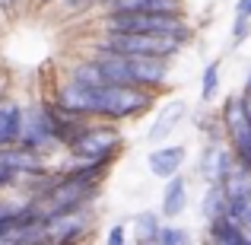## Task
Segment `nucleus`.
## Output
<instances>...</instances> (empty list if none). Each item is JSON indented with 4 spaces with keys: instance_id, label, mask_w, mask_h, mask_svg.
<instances>
[{
    "instance_id": "obj_1",
    "label": "nucleus",
    "mask_w": 251,
    "mask_h": 245,
    "mask_svg": "<svg viewBox=\"0 0 251 245\" xmlns=\"http://www.w3.org/2000/svg\"><path fill=\"white\" fill-rule=\"evenodd\" d=\"M99 32H134V35H169L191 45L197 29L188 23V13H111L102 16Z\"/></svg>"
},
{
    "instance_id": "obj_2",
    "label": "nucleus",
    "mask_w": 251,
    "mask_h": 245,
    "mask_svg": "<svg viewBox=\"0 0 251 245\" xmlns=\"http://www.w3.org/2000/svg\"><path fill=\"white\" fill-rule=\"evenodd\" d=\"M156 105V92H147L140 86H102L92 89V118L96 121H111V124H124V121H137V118L150 115V109Z\"/></svg>"
},
{
    "instance_id": "obj_3",
    "label": "nucleus",
    "mask_w": 251,
    "mask_h": 245,
    "mask_svg": "<svg viewBox=\"0 0 251 245\" xmlns=\"http://www.w3.org/2000/svg\"><path fill=\"white\" fill-rule=\"evenodd\" d=\"M64 153L70 160L80 163H108L115 165L118 156L124 153V134L118 124L111 121H86L80 128V134L67 143Z\"/></svg>"
},
{
    "instance_id": "obj_4",
    "label": "nucleus",
    "mask_w": 251,
    "mask_h": 245,
    "mask_svg": "<svg viewBox=\"0 0 251 245\" xmlns=\"http://www.w3.org/2000/svg\"><path fill=\"white\" fill-rule=\"evenodd\" d=\"M99 45H105L108 51L127 57H166L175 61L178 51L184 48L178 38L169 35H134V32H99Z\"/></svg>"
},
{
    "instance_id": "obj_5",
    "label": "nucleus",
    "mask_w": 251,
    "mask_h": 245,
    "mask_svg": "<svg viewBox=\"0 0 251 245\" xmlns=\"http://www.w3.org/2000/svg\"><path fill=\"white\" fill-rule=\"evenodd\" d=\"M216 115H220L223 140H226V147L232 150L235 163L248 165V163H251V121H248L245 109H242L239 92H235V96H226V99H223L220 109H216Z\"/></svg>"
},
{
    "instance_id": "obj_6",
    "label": "nucleus",
    "mask_w": 251,
    "mask_h": 245,
    "mask_svg": "<svg viewBox=\"0 0 251 245\" xmlns=\"http://www.w3.org/2000/svg\"><path fill=\"white\" fill-rule=\"evenodd\" d=\"M16 147L32 150V153H42V156H51V153L61 150V143H57L54 128H51V121H48V115H45V105L42 102L23 105V124H19Z\"/></svg>"
},
{
    "instance_id": "obj_7",
    "label": "nucleus",
    "mask_w": 251,
    "mask_h": 245,
    "mask_svg": "<svg viewBox=\"0 0 251 245\" xmlns=\"http://www.w3.org/2000/svg\"><path fill=\"white\" fill-rule=\"evenodd\" d=\"M232 163H235V156L226 147V140H203L201 156H197V178L203 185H216V182H223V175L229 172Z\"/></svg>"
},
{
    "instance_id": "obj_8",
    "label": "nucleus",
    "mask_w": 251,
    "mask_h": 245,
    "mask_svg": "<svg viewBox=\"0 0 251 245\" xmlns=\"http://www.w3.org/2000/svg\"><path fill=\"white\" fill-rule=\"evenodd\" d=\"M127 61H130V74H134V86H140L147 92H156V96L169 89L172 61H166V57H127Z\"/></svg>"
},
{
    "instance_id": "obj_9",
    "label": "nucleus",
    "mask_w": 251,
    "mask_h": 245,
    "mask_svg": "<svg viewBox=\"0 0 251 245\" xmlns=\"http://www.w3.org/2000/svg\"><path fill=\"white\" fill-rule=\"evenodd\" d=\"M184 163H188V147H184V143H156L147 153V169H150V175L159 178V182L178 175Z\"/></svg>"
},
{
    "instance_id": "obj_10",
    "label": "nucleus",
    "mask_w": 251,
    "mask_h": 245,
    "mask_svg": "<svg viewBox=\"0 0 251 245\" xmlns=\"http://www.w3.org/2000/svg\"><path fill=\"white\" fill-rule=\"evenodd\" d=\"M188 118V102L184 99H172V102H166L159 111H156L153 124H150L147 131V140L153 143H166L172 134H175V128H181V121Z\"/></svg>"
},
{
    "instance_id": "obj_11",
    "label": "nucleus",
    "mask_w": 251,
    "mask_h": 245,
    "mask_svg": "<svg viewBox=\"0 0 251 245\" xmlns=\"http://www.w3.org/2000/svg\"><path fill=\"white\" fill-rule=\"evenodd\" d=\"M51 102H54L57 109H64L67 115H74V118H89V121H96V118H92V89H83V86L64 80L54 89Z\"/></svg>"
},
{
    "instance_id": "obj_12",
    "label": "nucleus",
    "mask_w": 251,
    "mask_h": 245,
    "mask_svg": "<svg viewBox=\"0 0 251 245\" xmlns=\"http://www.w3.org/2000/svg\"><path fill=\"white\" fill-rule=\"evenodd\" d=\"M191 185H188V175H172L166 178V185H162V201H159V217H166V220L175 223L178 217L188 210V201H191Z\"/></svg>"
},
{
    "instance_id": "obj_13",
    "label": "nucleus",
    "mask_w": 251,
    "mask_h": 245,
    "mask_svg": "<svg viewBox=\"0 0 251 245\" xmlns=\"http://www.w3.org/2000/svg\"><path fill=\"white\" fill-rule=\"evenodd\" d=\"M102 16L111 13H184V0H105Z\"/></svg>"
},
{
    "instance_id": "obj_14",
    "label": "nucleus",
    "mask_w": 251,
    "mask_h": 245,
    "mask_svg": "<svg viewBox=\"0 0 251 245\" xmlns=\"http://www.w3.org/2000/svg\"><path fill=\"white\" fill-rule=\"evenodd\" d=\"M19 124H23V102L13 99V96L0 99V150L16 147Z\"/></svg>"
},
{
    "instance_id": "obj_15",
    "label": "nucleus",
    "mask_w": 251,
    "mask_h": 245,
    "mask_svg": "<svg viewBox=\"0 0 251 245\" xmlns=\"http://www.w3.org/2000/svg\"><path fill=\"white\" fill-rule=\"evenodd\" d=\"M220 185H223V194H226V204L248 201V197H251V169L242 165V163H232Z\"/></svg>"
},
{
    "instance_id": "obj_16",
    "label": "nucleus",
    "mask_w": 251,
    "mask_h": 245,
    "mask_svg": "<svg viewBox=\"0 0 251 245\" xmlns=\"http://www.w3.org/2000/svg\"><path fill=\"white\" fill-rule=\"evenodd\" d=\"M64 80H70V83L83 86V89H102V86H108V80H105V74L99 70V64L92 61L89 54L70 64V67H67V77H64Z\"/></svg>"
},
{
    "instance_id": "obj_17",
    "label": "nucleus",
    "mask_w": 251,
    "mask_h": 245,
    "mask_svg": "<svg viewBox=\"0 0 251 245\" xmlns=\"http://www.w3.org/2000/svg\"><path fill=\"white\" fill-rule=\"evenodd\" d=\"M162 229V217L156 210H140V214L130 220V236H134V245H156Z\"/></svg>"
},
{
    "instance_id": "obj_18",
    "label": "nucleus",
    "mask_w": 251,
    "mask_h": 245,
    "mask_svg": "<svg viewBox=\"0 0 251 245\" xmlns=\"http://www.w3.org/2000/svg\"><path fill=\"white\" fill-rule=\"evenodd\" d=\"M207 242L210 245H248L245 233H242L229 217H220V220L207 223Z\"/></svg>"
},
{
    "instance_id": "obj_19",
    "label": "nucleus",
    "mask_w": 251,
    "mask_h": 245,
    "mask_svg": "<svg viewBox=\"0 0 251 245\" xmlns=\"http://www.w3.org/2000/svg\"><path fill=\"white\" fill-rule=\"evenodd\" d=\"M201 217L203 223H213L220 217H226V194H223V185H203V194H201Z\"/></svg>"
},
{
    "instance_id": "obj_20",
    "label": "nucleus",
    "mask_w": 251,
    "mask_h": 245,
    "mask_svg": "<svg viewBox=\"0 0 251 245\" xmlns=\"http://www.w3.org/2000/svg\"><path fill=\"white\" fill-rule=\"evenodd\" d=\"M220 70H223L220 57H213V61L201 70V105H213L216 99H220V86H223Z\"/></svg>"
},
{
    "instance_id": "obj_21",
    "label": "nucleus",
    "mask_w": 251,
    "mask_h": 245,
    "mask_svg": "<svg viewBox=\"0 0 251 245\" xmlns=\"http://www.w3.org/2000/svg\"><path fill=\"white\" fill-rule=\"evenodd\" d=\"M194 128H197V134H201L203 140H223V128H220L216 109H207V105H203V111L194 115Z\"/></svg>"
},
{
    "instance_id": "obj_22",
    "label": "nucleus",
    "mask_w": 251,
    "mask_h": 245,
    "mask_svg": "<svg viewBox=\"0 0 251 245\" xmlns=\"http://www.w3.org/2000/svg\"><path fill=\"white\" fill-rule=\"evenodd\" d=\"M194 239H191V233L184 226H172V223H162L159 229V239H156V245H191Z\"/></svg>"
},
{
    "instance_id": "obj_23",
    "label": "nucleus",
    "mask_w": 251,
    "mask_h": 245,
    "mask_svg": "<svg viewBox=\"0 0 251 245\" xmlns=\"http://www.w3.org/2000/svg\"><path fill=\"white\" fill-rule=\"evenodd\" d=\"M105 0H54V6H61L64 16H74V13H86V10H96L102 6Z\"/></svg>"
},
{
    "instance_id": "obj_24",
    "label": "nucleus",
    "mask_w": 251,
    "mask_h": 245,
    "mask_svg": "<svg viewBox=\"0 0 251 245\" xmlns=\"http://www.w3.org/2000/svg\"><path fill=\"white\" fill-rule=\"evenodd\" d=\"M251 38V19L248 16H235L232 19V45H242Z\"/></svg>"
},
{
    "instance_id": "obj_25",
    "label": "nucleus",
    "mask_w": 251,
    "mask_h": 245,
    "mask_svg": "<svg viewBox=\"0 0 251 245\" xmlns=\"http://www.w3.org/2000/svg\"><path fill=\"white\" fill-rule=\"evenodd\" d=\"M105 245H127V226L124 223H115L105 233Z\"/></svg>"
},
{
    "instance_id": "obj_26",
    "label": "nucleus",
    "mask_w": 251,
    "mask_h": 245,
    "mask_svg": "<svg viewBox=\"0 0 251 245\" xmlns=\"http://www.w3.org/2000/svg\"><path fill=\"white\" fill-rule=\"evenodd\" d=\"M25 6V0H0V16H16Z\"/></svg>"
},
{
    "instance_id": "obj_27",
    "label": "nucleus",
    "mask_w": 251,
    "mask_h": 245,
    "mask_svg": "<svg viewBox=\"0 0 251 245\" xmlns=\"http://www.w3.org/2000/svg\"><path fill=\"white\" fill-rule=\"evenodd\" d=\"M239 99H242V109H245V115H248V121H251V83H245V86H242Z\"/></svg>"
},
{
    "instance_id": "obj_28",
    "label": "nucleus",
    "mask_w": 251,
    "mask_h": 245,
    "mask_svg": "<svg viewBox=\"0 0 251 245\" xmlns=\"http://www.w3.org/2000/svg\"><path fill=\"white\" fill-rule=\"evenodd\" d=\"M235 16H248L251 19V0H235Z\"/></svg>"
},
{
    "instance_id": "obj_29",
    "label": "nucleus",
    "mask_w": 251,
    "mask_h": 245,
    "mask_svg": "<svg viewBox=\"0 0 251 245\" xmlns=\"http://www.w3.org/2000/svg\"><path fill=\"white\" fill-rule=\"evenodd\" d=\"M10 96V86H6V77H0V99Z\"/></svg>"
},
{
    "instance_id": "obj_30",
    "label": "nucleus",
    "mask_w": 251,
    "mask_h": 245,
    "mask_svg": "<svg viewBox=\"0 0 251 245\" xmlns=\"http://www.w3.org/2000/svg\"><path fill=\"white\" fill-rule=\"evenodd\" d=\"M32 3H35V6H51L54 0H32Z\"/></svg>"
},
{
    "instance_id": "obj_31",
    "label": "nucleus",
    "mask_w": 251,
    "mask_h": 245,
    "mask_svg": "<svg viewBox=\"0 0 251 245\" xmlns=\"http://www.w3.org/2000/svg\"><path fill=\"white\" fill-rule=\"evenodd\" d=\"M248 169H251V163H248Z\"/></svg>"
}]
</instances>
